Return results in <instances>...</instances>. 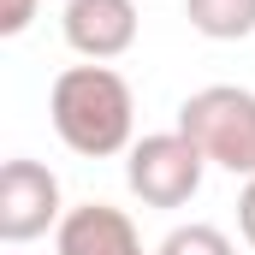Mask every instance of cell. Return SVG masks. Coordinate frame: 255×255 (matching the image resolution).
I'll list each match as a JSON object with an SVG mask.
<instances>
[{
    "mask_svg": "<svg viewBox=\"0 0 255 255\" xmlns=\"http://www.w3.org/2000/svg\"><path fill=\"white\" fill-rule=\"evenodd\" d=\"M54 130L71 154L107 160V154H130V130H136V101L130 83L113 65H65L48 95Z\"/></svg>",
    "mask_w": 255,
    "mask_h": 255,
    "instance_id": "obj_1",
    "label": "cell"
},
{
    "mask_svg": "<svg viewBox=\"0 0 255 255\" xmlns=\"http://www.w3.org/2000/svg\"><path fill=\"white\" fill-rule=\"evenodd\" d=\"M178 130L208 154V166H226L232 178H255V89L208 83L184 95Z\"/></svg>",
    "mask_w": 255,
    "mask_h": 255,
    "instance_id": "obj_2",
    "label": "cell"
},
{
    "mask_svg": "<svg viewBox=\"0 0 255 255\" xmlns=\"http://www.w3.org/2000/svg\"><path fill=\"white\" fill-rule=\"evenodd\" d=\"M202 172H208V154L184 130H154V136L130 142L125 154V184L142 208H184L202 190Z\"/></svg>",
    "mask_w": 255,
    "mask_h": 255,
    "instance_id": "obj_3",
    "label": "cell"
},
{
    "mask_svg": "<svg viewBox=\"0 0 255 255\" xmlns=\"http://www.w3.org/2000/svg\"><path fill=\"white\" fill-rule=\"evenodd\" d=\"M60 178L42 166V160H6L0 172V238L6 244H30L42 238L48 226H60Z\"/></svg>",
    "mask_w": 255,
    "mask_h": 255,
    "instance_id": "obj_4",
    "label": "cell"
},
{
    "mask_svg": "<svg viewBox=\"0 0 255 255\" xmlns=\"http://www.w3.org/2000/svg\"><path fill=\"white\" fill-rule=\"evenodd\" d=\"M60 30L71 54H83L89 65H107L130 54V42H136V6L130 0H65Z\"/></svg>",
    "mask_w": 255,
    "mask_h": 255,
    "instance_id": "obj_5",
    "label": "cell"
},
{
    "mask_svg": "<svg viewBox=\"0 0 255 255\" xmlns=\"http://www.w3.org/2000/svg\"><path fill=\"white\" fill-rule=\"evenodd\" d=\"M54 250L60 255H142V238H136L125 208L83 202V208H65V220L54 226Z\"/></svg>",
    "mask_w": 255,
    "mask_h": 255,
    "instance_id": "obj_6",
    "label": "cell"
},
{
    "mask_svg": "<svg viewBox=\"0 0 255 255\" xmlns=\"http://www.w3.org/2000/svg\"><path fill=\"white\" fill-rule=\"evenodd\" d=\"M184 18L208 42H244V36H255V0H184Z\"/></svg>",
    "mask_w": 255,
    "mask_h": 255,
    "instance_id": "obj_7",
    "label": "cell"
},
{
    "mask_svg": "<svg viewBox=\"0 0 255 255\" xmlns=\"http://www.w3.org/2000/svg\"><path fill=\"white\" fill-rule=\"evenodd\" d=\"M154 255H238V250H232V238H226L220 226H202V220H190V226L166 232Z\"/></svg>",
    "mask_w": 255,
    "mask_h": 255,
    "instance_id": "obj_8",
    "label": "cell"
},
{
    "mask_svg": "<svg viewBox=\"0 0 255 255\" xmlns=\"http://www.w3.org/2000/svg\"><path fill=\"white\" fill-rule=\"evenodd\" d=\"M36 18V0H0V36H24Z\"/></svg>",
    "mask_w": 255,
    "mask_h": 255,
    "instance_id": "obj_9",
    "label": "cell"
},
{
    "mask_svg": "<svg viewBox=\"0 0 255 255\" xmlns=\"http://www.w3.org/2000/svg\"><path fill=\"white\" fill-rule=\"evenodd\" d=\"M238 232H244V244L255 250V178H244V196H238Z\"/></svg>",
    "mask_w": 255,
    "mask_h": 255,
    "instance_id": "obj_10",
    "label": "cell"
}]
</instances>
